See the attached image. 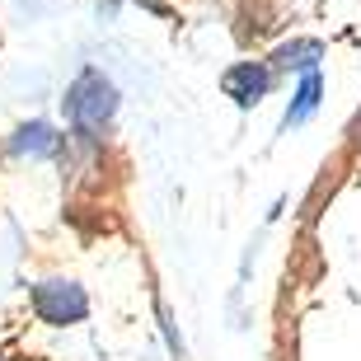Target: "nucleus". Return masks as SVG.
I'll return each instance as SVG.
<instances>
[{
    "label": "nucleus",
    "mask_w": 361,
    "mask_h": 361,
    "mask_svg": "<svg viewBox=\"0 0 361 361\" xmlns=\"http://www.w3.org/2000/svg\"><path fill=\"white\" fill-rule=\"evenodd\" d=\"M66 118L80 141H99L108 132V122L118 118V90H113V80L104 71L90 66L75 75V85L66 90Z\"/></svg>",
    "instance_id": "nucleus-1"
},
{
    "label": "nucleus",
    "mask_w": 361,
    "mask_h": 361,
    "mask_svg": "<svg viewBox=\"0 0 361 361\" xmlns=\"http://www.w3.org/2000/svg\"><path fill=\"white\" fill-rule=\"evenodd\" d=\"M33 314H38L42 324H52V329H66V324H80L85 314H90V295H85V286H75V281H38L33 286Z\"/></svg>",
    "instance_id": "nucleus-2"
},
{
    "label": "nucleus",
    "mask_w": 361,
    "mask_h": 361,
    "mask_svg": "<svg viewBox=\"0 0 361 361\" xmlns=\"http://www.w3.org/2000/svg\"><path fill=\"white\" fill-rule=\"evenodd\" d=\"M221 85H226V94L240 108H254L258 99L272 90V66H268V61H235Z\"/></svg>",
    "instance_id": "nucleus-3"
},
{
    "label": "nucleus",
    "mask_w": 361,
    "mask_h": 361,
    "mask_svg": "<svg viewBox=\"0 0 361 361\" xmlns=\"http://www.w3.org/2000/svg\"><path fill=\"white\" fill-rule=\"evenodd\" d=\"M14 155H38V160H52V155H61V136L47 127V122H28V127H19L10 141Z\"/></svg>",
    "instance_id": "nucleus-4"
},
{
    "label": "nucleus",
    "mask_w": 361,
    "mask_h": 361,
    "mask_svg": "<svg viewBox=\"0 0 361 361\" xmlns=\"http://www.w3.org/2000/svg\"><path fill=\"white\" fill-rule=\"evenodd\" d=\"M319 94H324L319 71H305V80H300V90L291 94V108H286V118H281V127L291 132V127H300L305 118H314V108H319Z\"/></svg>",
    "instance_id": "nucleus-5"
},
{
    "label": "nucleus",
    "mask_w": 361,
    "mask_h": 361,
    "mask_svg": "<svg viewBox=\"0 0 361 361\" xmlns=\"http://www.w3.org/2000/svg\"><path fill=\"white\" fill-rule=\"evenodd\" d=\"M319 61H324V42H314V38H295L272 52V66H281V71H319Z\"/></svg>",
    "instance_id": "nucleus-6"
}]
</instances>
